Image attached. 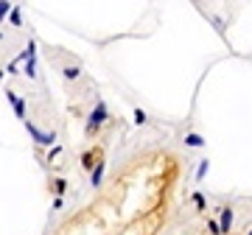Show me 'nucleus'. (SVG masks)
<instances>
[{"instance_id":"f257e3e1","label":"nucleus","mask_w":252,"mask_h":235,"mask_svg":"<svg viewBox=\"0 0 252 235\" xmlns=\"http://www.w3.org/2000/svg\"><path fill=\"white\" fill-rule=\"evenodd\" d=\"M219 227H221V235L233 230V207H221V218H219Z\"/></svg>"},{"instance_id":"f03ea898","label":"nucleus","mask_w":252,"mask_h":235,"mask_svg":"<svg viewBox=\"0 0 252 235\" xmlns=\"http://www.w3.org/2000/svg\"><path fill=\"white\" fill-rule=\"evenodd\" d=\"M104 120H107V107H104V104H98V109L93 112V120H90V126H101Z\"/></svg>"},{"instance_id":"7ed1b4c3","label":"nucleus","mask_w":252,"mask_h":235,"mask_svg":"<svg viewBox=\"0 0 252 235\" xmlns=\"http://www.w3.org/2000/svg\"><path fill=\"white\" fill-rule=\"evenodd\" d=\"M185 143H188V146H193V148H199V146L205 143V140H202V135H196V132H190V135H185Z\"/></svg>"},{"instance_id":"20e7f679","label":"nucleus","mask_w":252,"mask_h":235,"mask_svg":"<svg viewBox=\"0 0 252 235\" xmlns=\"http://www.w3.org/2000/svg\"><path fill=\"white\" fill-rule=\"evenodd\" d=\"M207 168H210V163H207V160H202V163H199V171H196V182H202V179H205Z\"/></svg>"},{"instance_id":"39448f33","label":"nucleus","mask_w":252,"mask_h":235,"mask_svg":"<svg viewBox=\"0 0 252 235\" xmlns=\"http://www.w3.org/2000/svg\"><path fill=\"white\" fill-rule=\"evenodd\" d=\"M101 176H104V163H98V168L93 171V185H101Z\"/></svg>"},{"instance_id":"423d86ee","label":"nucleus","mask_w":252,"mask_h":235,"mask_svg":"<svg viewBox=\"0 0 252 235\" xmlns=\"http://www.w3.org/2000/svg\"><path fill=\"white\" fill-rule=\"evenodd\" d=\"M146 120H149V118H146V112H143V109H135V123H137V126H143Z\"/></svg>"},{"instance_id":"0eeeda50","label":"nucleus","mask_w":252,"mask_h":235,"mask_svg":"<svg viewBox=\"0 0 252 235\" xmlns=\"http://www.w3.org/2000/svg\"><path fill=\"white\" fill-rule=\"evenodd\" d=\"M207 227H210V235H221V227H219V221H207Z\"/></svg>"},{"instance_id":"6e6552de","label":"nucleus","mask_w":252,"mask_h":235,"mask_svg":"<svg viewBox=\"0 0 252 235\" xmlns=\"http://www.w3.org/2000/svg\"><path fill=\"white\" fill-rule=\"evenodd\" d=\"M193 202H196L199 210H205V196H202V193H193Z\"/></svg>"},{"instance_id":"1a4fd4ad","label":"nucleus","mask_w":252,"mask_h":235,"mask_svg":"<svg viewBox=\"0 0 252 235\" xmlns=\"http://www.w3.org/2000/svg\"><path fill=\"white\" fill-rule=\"evenodd\" d=\"M250 235H252V230H250Z\"/></svg>"}]
</instances>
